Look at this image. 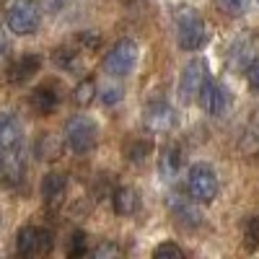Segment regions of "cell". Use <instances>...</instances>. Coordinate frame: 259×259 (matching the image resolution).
Wrapping results in <instances>:
<instances>
[{
    "mask_svg": "<svg viewBox=\"0 0 259 259\" xmlns=\"http://www.w3.org/2000/svg\"><path fill=\"white\" fill-rule=\"evenodd\" d=\"M177 39H179V47L187 52L200 50L207 41V26H205L202 16L189 6L179 8L177 13Z\"/></svg>",
    "mask_w": 259,
    "mask_h": 259,
    "instance_id": "6da1fadb",
    "label": "cell"
},
{
    "mask_svg": "<svg viewBox=\"0 0 259 259\" xmlns=\"http://www.w3.org/2000/svg\"><path fill=\"white\" fill-rule=\"evenodd\" d=\"M138 55H140V50L133 39H119L104 57V70L114 78H124L138 65Z\"/></svg>",
    "mask_w": 259,
    "mask_h": 259,
    "instance_id": "7a4b0ae2",
    "label": "cell"
},
{
    "mask_svg": "<svg viewBox=\"0 0 259 259\" xmlns=\"http://www.w3.org/2000/svg\"><path fill=\"white\" fill-rule=\"evenodd\" d=\"M187 192L194 202H212L218 197V177H215V171L205 163H197L189 168V177H187Z\"/></svg>",
    "mask_w": 259,
    "mask_h": 259,
    "instance_id": "3957f363",
    "label": "cell"
},
{
    "mask_svg": "<svg viewBox=\"0 0 259 259\" xmlns=\"http://www.w3.org/2000/svg\"><path fill=\"white\" fill-rule=\"evenodd\" d=\"M8 29L18 36H29L39 29V21H41V11L34 0H13V6L8 8Z\"/></svg>",
    "mask_w": 259,
    "mask_h": 259,
    "instance_id": "277c9868",
    "label": "cell"
},
{
    "mask_svg": "<svg viewBox=\"0 0 259 259\" xmlns=\"http://www.w3.org/2000/svg\"><path fill=\"white\" fill-rule=\"evenodd\" d=\"M96 135H99V130H96L94 119H89V117H73L65 124V145L78 156L89 153L96 145Z\"/></svg>",
    "mask_w": 259,
    "mask_h": 259,
    "instance_id": "5b68a950",
    "label": "cell"
},
{
    "mask_svg": "<svg viewBox=\"0 0 259 259\" xmlns=\"http://www.w3.org/2000/svg\"><path fill=\"white\" fill-rule=\"evenodd\" d=\"M52 249V231L47 228H34L24 226L16 236V251L21 256H36V254H47Z\"/></svg>",
    "mask_w": 259,
    "mask_h": 259,
    "instance_id": "8992f818",
    "label": "cell"
},
{
    "mask_svg": "<svg viewBox=\"0 0 259 259\" xmlns=\"http://www.w3.org/2000/svg\"><path fill=\"white\" fill-rule=\"evenodd\" d=\"M207 83V68L202 60H192L184 73H182V80H179V94H182V101H194L200 96L202 85Z\"/></svg>",
    "mask_w": 259,
    "mask_h": 259,
    "instance_id": "52a82bcc",
    "label": "cell"
},
{
    "mask_svg": "<svg viewBox=\"0 0 259 259\" xmlns=\"http://www.w3.org/2000/svg\"><path fill=\"white\" fill-rule=\"evenodd\" d=\"M145 127L150 133H171L177 127V112L166 101H153L145 109Z\"/></svg>",
    "mask_w": 259,
    "mask_h": 259,
    "instance_id": "ba28073f",
    "label": "cell"
},
{
    "mask_svg": "<svg viewBox=\"0 0 259 259\" xmlns=\"http://www.w3.org/2000/svg\"><path fill=\"white\" fill-rule=\"evenodd\" d=\"M197 101H200V106H202L210 117H221V114H226V109H228V91H226V85L207 80V83L202 85Z\"/></svg>",
    "mask_w": 259,
    "mask_h": 259,
    "instance_id": "9c48e42d",
    "label": "cell"
},
{
    "mask_svg": "<svg viewBox=\"0 0 259 259\" xmlns=\"http://www.w3.org/2000/svg\"><path fill=\"white\" fill-rule=\"evenodd\" d=\"M168 210L177 218V223L184 226V228H197L202 223V215H200V210H197V205H194L192 197L187 200V197H182V194H171L168 197Z\"/></svg>",
    "mask_w": 259,
    "mask_h": 259,
    "instance_id": "30bf717a",
    "label": "cell"
},
{
    "mask_svg": "<svg viewBox=\"0 0 259 259\" xmlns=\"http://www.w3.org/2000/svg\"><path fill=\"white\" fill-rule=\"evenodd\" d=\"M29 101H31V109H34L36 114H41V117L52 114V112L57 109V106H60L57 83H41V85H36Z\"/></svg>",
    "mask_w": 259,
    "mask_h": 259,
    "instance_id": "8fae6325",
    "label": "cell"
},
{
    "mask_svg": "<svg viewBox=\"0 0 259 259\" xmlns=\"http://www.w3.org/2000/svg\"><path fill=\"white\" fill-rule=\"evenodd\" d=\"M3 161H0V171H3V177L8 184H18L26 174V158L21 153V145L11 148V150H3Z\"/></svg>",
    "mask_w": 259,
    "mask_h": 259,
    "instance_id": "7c38bea8",
    "label": "cell"
},
{
    "mask_svg": "<svg viewBox=\"0 0 259 259\" xmlns=\"http://www.w3.org/2000/svg\"><path fill=\"white\" fill-rule=\"evenodd\" d=\"M21 145V122L13 112H0V148L11 150Z\"/></svg>",
    "mask_w": 259,
    "mask_h": 259,
    "instance_id": "4fadbf2b",
    "label": "cell"
},
{
    "mask_svg": "<svg viewBox=\"0 0 259 259\" xmlns=\"http://www.w3.org/2000/svg\"><path fill=\"white\" fill-rule=\"evenodd\" d=\"M65 192H68V177L60 174V171H50L41 179V197H45V202H50V205L62 202Z\"/></svg>",
    "mask_w": 259,
    "mask_h": 259,
    "instance_id": "5bb4252c",
    "label": "cell"
},
{
    "mask_svg": "<svg viewBox=\"0 0 259 259\" xmlns=\"http://www.w3.org/2000/svg\"><path fill=\"white\" fill-rule=\"evenodd\" d=\"M39 68H41V57L39 55H24L21 60H16L11 68H8V80L11 83H26L34 73H39Z\"/></svg>",
    "mask_w": 259,
    "mask_h": 259,
    "instance_id": "9a60e30c",
    "label": "cell"
},
{
    "mask_svg": "<svg viewBox=\"0 0 259 259\" xmlns=\"http://www.w3.org/2000/svg\"><path fill=\"white\" fill-rule=\"evenodd\" d=\"M112 205H114V212L117 215H135L138 207H140V194L133 189V187H117L112 192Z\"/></svg>",
    "mask_w": 259,
    "mask_h": 259,
    "instance_id": "2e32d148",
    "label": "cell"
},
{
    "mask_svg": "<svg viewBox=\"0 0 259 259\" xmlns=\"http://www.w3.org/2000/svg\"><path fill=\"white\" fill-rule=\"evenodd\" d=\"M34 150H36V156H39L41 161H55V158H60V153H62V140L55 138L52 133H47V135L39 138V143H36Z\"/></svg>",
    "mask_w": 259,
    "mask_h": 259,
    "instance_id": "e0dca14e",
    "label": "cell"
},
{
    "mask_svg": "<svg viewBox=\"0 0 259 259\" xmlns=\"http://www.w3.org/2000/svg\"><path fill=\"white\" fill-rule=\"evenodd\" d=\"M184 163V153H182V148L179 145H171L163 150V156H161V171L171 179L174 174H179V168Z\"/></svg>",
    "mask_w": 259,
    "mask_h": 259,
    "instance_id": "ac0fdd59",
    "label": "cell"
},
{
    "mask_svg": "<svg viewBox=\"0 0 259 259\" xmlns=\"http://www.w3.org/2000/svg\"><path fill=\"white\" fill-rule=\"evenodd\" d=\"M124 156L130 163H143L150 156V143L148 140H130L124 145Z\"/></svg>",
    "mask_w": 259,
    "mask_h": 259,
    "instance_id": "d6986e66",
    "label": "cell"
},
{
    "mask_svg": "<svg viewBox=\"0 0 259 259\" xmlns=\"http://www.w3.org/2000/svg\"><path fill=\"white\" fill-rule=\"evenodd\" d=\"M94 99H96V83H94L91 78L80 80V83L75 85V91H73V101H75L78 106H89Z\"/></svg>",
    "mask_w": 259,
    "mask_h": 259,
    "instance_id": "ffe728a7",
    "label": "cell"
},
{
    "mask_svg": "<svg viewBox=\"0 0 259 259\" xmlns=\"http://www.w3.org/2000/svg\"><path fill=\"white\" fill-rule=\"evenodd\" d=\"M244 239H246V246L249 249H254L259 244V215L246 218V223H244Z\"/></svg>",
    "mask_w": 259,
    "mask_h": 259,
    "instance_id": "44dd1931",
    "label": "cell"
},
{
    "mask_svg": "<svg viewBox=\"0 0 259 259\" xmlns=\"http://www.w3.org/2000/svg\"><path fill=\"white\" fill-rule=\"evenodd\" d=\"M249 57H251V50H249L246 41H241V47H233L231 50V68H236V70L244 68Z\"/></svg>",
    "mask_w": 259,
    "mask_h": 259,
    "instance_id": "7402d4cb",
    "label": "cell"
},
{
    "mask_svg": "<svg viewBox=\"0 0 259 259\" xmlns=\"http://www.w3.org/2000/svg\"><path fill=\"white\" fill-rule=\"evenodd\" d=\"M221 11H226L228 16H241L249 8V0H218Z\"/></svg>",
    "mask_w": 259,
    "mask_h": 259,
    "instance_id": "603a6c76",
    "label": "cell"
},
{
    "mask_svg": "<svg viewBox=\"0 0 259 259\" xmlns=\"http://www.w3.org/2000/svg\"><path fill=\"white\" fill-rule=\"evenodd\" d=\"M153 256H156V259H182L184 251H182L177 244H161V246L153 249Z\"/></svg>",
    "mask_w": 259,
    "mask_h": 259,
    "instance_id": "cb8c5ba5",
    "label": "cell"
},
{
    "mask_svg": "<svg viewBox=\"0 0 259 259\" xmlns=\"http://www.w3.org/2000/svg\"><path fill=\"white\" fill-rule=\"evenodd\" d=\"M52 60L60 65V68H75V65H78V55L73 52V50H57L55 55H52Z\"/></svg>",
    "mask_w": 259,
    "mask_h": 259,
    "instance_id": "d4e9b609",
    "label": "cell"
},
{
    "mask_svg": "<svg viewBox=\"0 0 259 259\" xmlns=\"http://www.w3.org/2000/svg\"><path fill=\"white\" fill-rule=\"evenodd\" d=\"M85 251H89V249H85V233H83V231H75V233H73V241H70L68 254H70V256H83Z\"/></svg>",
    "mask_w": 259,
    "mask_h": 259,
    "instance_id": "484cf974",
    "label": "cell"
},
{
    "mask_svg": "<svg viewBox=\"0 0 259 259\" xmlns=\"http://www.w3.org/2000/svg\"><path fill=\"white\" fill-rule=\"evenodd\" d=\"M122 254V249L117 246V244H109V241H104V244H99L96 249H94V256L96 259H106V256H119Z\"/></svg>",
    "mask_w": 259,
    "mask_h": 259,
    "instance_id": "4316f807",
    "label": "cell"
},
{
    "mask_svg": "<svg viewBox=\"0 0 259 259\" xmlns=\"http://www.w3.org/2000/svg\"><path fill=\"white\" fill-rule=\"evenodd\" d=\"M101 101H104L106 106L119 104V101H122V89H117V85H106L104 94H101Z\"/></svg>",
    "mask_w": 259,
    "mask_h": 259,
    "instance_id": "83f0119b",
    "label": "cell"
},
{
    "mask_svg": "<svg viewBox=\"0 0 259 259\" xmlns=\"http://www.w3.org/2000/svg\"><path fill=\"white\" fill-rule=\"evenodd\" d=\"M78 41L83 47H89V50H94V47H99V41H101V36L99 34H94V31H83L80 36H78Z\"/></svg>",
    "mask_w": 259,
    "mask_h": 259,
    "instance_id": "f1b7e54d",
    "label": "cell"
},
{
    "mask_svg": "<svg viewBox=\"0 0 259 259\" xmlns=\"http://www.w3.org/2000/svg\"><path fill=\"white\" fill-rule=\"evenodd\" d=\"M249 85H251V89L259 94V60H254L251 65H249Z\"/></svg>",
    "mask_w": 259,
    "mask_h": 259,
    "instance_id": "f546056e",
    "label": "cell"
},
{
    "mask_svg": "<svg viewBox=\"0 0 259 259\" xmlns=\"http://www.w3.org/2000/svg\"><path fill=\"white\" fill-rule=\"evenodd\" d=\"M41 3H45V8L50 13H57V11H62V6L68 3V0H41Z\"/></svg>",
    "mask_w": 259,
    "mask_h": 259,
    "instance_id": "4dcf8cb0",
    "label": "cell"
},
{
    "mask_svg": "<svg viewBox=\"0 0 259 259\" xmlns=\"http://www.w3.org/2000/svg\"><path fill=\"white\" fill-rule=\"evenodd\" d=\"M6 47H8V41H6L3 34H0V52H6Z\"/></svg>",
    "mask_w": 259,
    "mask_h": 259,
    "instance_id": "1f68e13d",
    "label": "cell"
},
{
    "mask_svg": "<svg viewBox=\"0 0 259 259\" xmlns=\"http://www.w3.org/2000/svg\"><path fill=\"white\" fill-rule=\"evenodd\" d=\"M0 161H3V148H0Z\"/></svg>",
    "mask_w": 259,
    "mask_h": 259,
    "instance_id": "d6a6232c",
    "label": "cell"
}]
</instances>
